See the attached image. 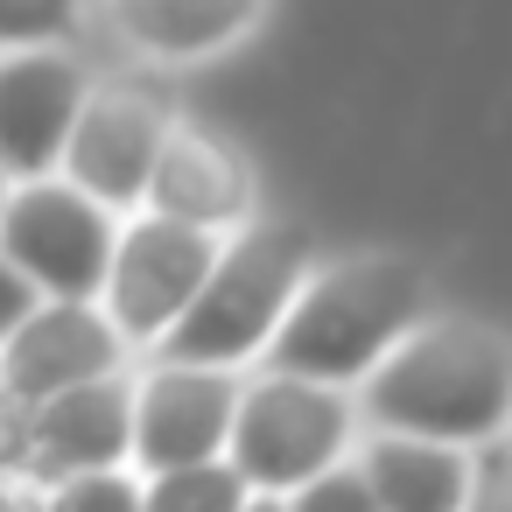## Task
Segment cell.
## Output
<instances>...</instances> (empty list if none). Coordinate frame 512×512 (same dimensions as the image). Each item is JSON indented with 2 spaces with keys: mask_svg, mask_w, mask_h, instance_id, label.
Here are the masks:
<instances>
[{
  "mask_svg": "<svg viewBox=\"0 0 512 512\" xmlns=\"http://www.w3.org/2000/svg\"><path fill=\"white\" fill-rule=\"evenodd\" d=\"M0 512H43V491L22 470V414H15V400H0Z\"/></svg>",
  "mask_w": 512,
  "mask_h": 512,
  "instance_id": "obj_19",
  "label": "cell"
},
{
  "mask_svg": "<svg viewBox=\"0 0 512 512\" xmlns=\"http://www.w3.org/2000/svg\"><path fill=\"white\" fill-rule=\"evenodd\" d=\"M379 512H456L470 491V456L463 442H435V435H400L379 428L358 456Z\"/></svg>",
  "mask_w": 512,
  "mask_h": 512,
  "instance_id": "obj_13",
  "label": "cell"
},
{
  "mask_svg": "<svg viewBox=\"0 0 512 512\" xmlns=\"http://www.w3.org/2000/svg\"><path fill=\"white\" fill-rule=\"evenodd\" d=\"M218 253V232L211 225H190V218H134L127 232H113V253H106V281H99V309L106 323L127 337V344H155L176 309L197 295L204 267Z\"/></svg>",
  "mask_w": 512,
  "mask_h": 512,
  "instance_id": "obj_6",
  "label": "cell"
},
{
  "mask_svg": "<svg viewBox=\"0 0 512 512\" xmlns=\"http://www.w3.org/2000/svg\"><path fill=\"white\" fill-rule=\"evenodd\" d=\"M239 505H246V477L225 456L148 470V484H141V512H239Z\"/></svg>",
  "mask_w": 512,
  "mask_h": 512,
  "instance_id": "obj_15",
  "label": "cell"
},
{
  "mask_svg": "<svg viewBox=\"0 0 512 512\" xmlns=\"http://www.w3.org/2000/svg\"><path fill=\"white\" fill-rule=\"evenodd\" d=\"M141 204H155L162 218H190L211 232H232L253 218V169L239 148H225L204 127H162V148L148 162V190Z\"/></svg>",
  "mask_w": 512,
  "mask_h": 512,
  "instance_id": "obj_12",
  "label": "cell"
},
{
  "mask_svg": "<svg viewBox=\"0 0 512 512\" xmlns=\"http://www.w3.org/2000/svg\"><path fill=\"white\" fill-rule=\"evenodd\" d=\"M78 29V0H0V50L64 43Z\"/></svg>",
  "mask_w": 512,
  "mask_h": 512,
  "instance_id": "obj_18",
  "label": "cell"
},
{
  "mask_svg": "<svg viewBox=\"0 0 512 512\" xmlns=\"http://www.w3.org/2000/svg\"><path fill=\"white\" fill-rule=\"evenodd\" d=\"M428 309V281L414 260L400 253H358L323 267L316 281L302 274L295 302L281 309L274 337L260 344L274 358V372H302V379H330L351 386L379 365V351L414 330Z\"/></svg>",
  "mask_w": 512,
  "mask_h": 512,
  "instance_id": "obj_2",
  "label": "cell"
},
{
  "mask_svg": "<svg viewBox=\"0 0 512 512\" xmlns=\"http://www.w3.org/2000/svg\"><path fill=\"white\" fill-rule=\"evenodd\" d=\"M281 512H379V498H372L365 470L337 456V463H323L316 477H302L295 491H281Z\"/></svg>",
  "mask_w": 512,
  "mask_h": 512,
  "instance_id": "obj_17",
  "label": "cell"
},
{
  "mask_svg": "<svg viewBox=\"0 0 512 512\" xmlns=\"http://www.w3.org/2000/svg\"><path fill=\"white\" fill-rule=\"evenodd\" d=\"M162 127L169 113L148 99V92H85L78 99V120L64 134V183H78L92 204L106 211H134L141 190H148V162L162 148Z\"/></svg>",
  "mask_w": 512,
  "mask_h": 512,
  "instance_id": "obj_10",
  "label": "cell"
},
{
  "mask_svg": "<svg viewBox=\"0 0 512 512\" xmlns=\"http://www.w3.org/2000/svg\"><path fill=\"white\" fill-rule=\"evenodd\" d=\"M351 421H358V407L344 400V386L302 379V372H267V379L239 386V400H232L225 463L246 477V491H295L302 477H316L323 463L344 456Z\"/></svg>",
  "mask_w": 512,
  "mask_h": 512,
  "instance_id": "obj_4",
  "label": "cell"
},
{
  "mask_svg": "<svg viewBox=\"0 0 512 512\" xmlns=\"http://www.w3.org/2000/svg\"><path fill=\"white\" fill-rule=\"evenodd\" d=\"M127 365V337L106 323L99 302H71V295H43L8 337H0V400H43L57 386L99 379Z\"/></svg>",
  "mask_w": 512,
  "mask_h": 512,
  "instance_id": "obj_8",
  "label": "cell"
},
{
  "mask_svg": "<svg viewBox=\"0 0 512 512\" xmlns=\"http://www.w3.org/2000/svg\"><path fill=\"white\" fill-rule=\"evenodd\" d=\"M22 414V470L36 491H50L57 477L71 470H99V463H127V421H134V379L127 365L120 372H99V379H78V386H57Z\"/></svg>",
  "mask_w": 512,
  "mask_h": 512,
  "instance_id": "obj_7",
  "label": "cell"
},
{
  "mask_svg": "<svg viewBox=\"0 0 512 512\" xmlns=\"http://www.w3.org/2000/svg\"><path fill=\"white\" fill-rule=\"evenodd\" d=\"M239 512H281V491H246V505Z\"/></svg>",
  "mask_w": 512,
  "mask_h": 512,
  "instance_id": "obj_22",
  "label": "cell"
},
{
  "mask_svg": "<svg viewBox=\"0 0 512 512\" xmlns=\"http://www.w3.org/2000/svg\"><path fill=\"white\" fill-rule=\"evenodd\" d=\"M113 22L155 57H204L260 22V0H113Z\"/></svg>",
  "mask_w": 512,
  "mask_h": 512,
  "instance_id": "obj_14",
  "label": "cell"
},
{
  "mask_svg": "<svg viewBox=\"0 0 512 512\" xmlns=\"http://www.w3.org/2000/svg\"><path fill=\"white\" fill-rule=\"evenodd\" d=\"M365 421L435 442H484L505 435L512 414V351L477 316H442L400 330L379 365L365 372Z\"/></svg>",
  "mask_w": 512,
  "mask_h": 512,
  "instance_id": "obj_1",
  "label": "cell"
},
{
  "mask_svg": "<svg viewBox=\"0 0 512 512\" xmlns=\"http://www.w3.org/2000/svg\"><path fill=\"white\" fill-rule=\"evenodd\" d=\"M43 512H141V484L120 470V463H99V470H71L43 491Z\"/></svg>",
  "mask_w": 512,
  "mask_h": 512,
  "instance_id": "obj_16",
  "label": "cell"
},
{
  "mask_svg": "<svg viewBox=\"0 0 512 512\" xmlns=\"http://www.w3.org/2000/svg\"><path fill=\"white\" fill-rule=\"evenodd\" d=\"M36 302H43V295L29 288V274H22L8 253H0V337H8V330H15V323H22Z\"/></svg>",
  "mask_w": 512,
  "mask_h": 512,
  "instance_id": "obj_21",
  "label": "cell"
},
{
  "mask_svg": "<svg viewBox=\"0 0 512 512\" xmlns=\"http://www.w3.org/2000/svg\"><path fill=\"white\" fill-rule=\"evenodd\" d=\"M232 400H239V379H232L225 365H176V358H162V372H148V379L134 386L127 463H141V470H176V463L225 456Z\"/></svg>",
  "mask_w": 512,
  "mask_h": 512,
  "instance_id": "obj_9",
  "label": "cell"
},
{
  "mask_svg": "<svg viewBox=\"0 0 512 512\" xmlns=\"http://www.w3.org/2000/svg\"><path fill=\"white\" fill-rule=\"evenodd\" d=\"M85 92L92 85H85L78 57H64L50 43L15 50L0 64V169L8 176H50Z\"/></svg>",
  "mask_w": 512,
  "mask_h": 512,
  "instance_id": "obj_11",
  "label": "cell"
},
{
  "mask_svg": "<svg viewBox=\"0 0 512 512\" xmlns=\"http://www.w3.org/2000/svg\"><path fill=\"white\" fill-rule=\"evenodd\" d=\"M0 204H8V169H0Z\"/></svg>",
  "mask_w": 512,
  "mask_h": 512,
  "instance_id": "obj_23",
  "label": "cell"
},
{
  "mask_svg": "<svg viewBox=\"0 0 512 512\" xmlns=\"http://www.w3.org/2000/svg\"><path fill=\"white\" fill-rule=\"evenodd\" d=\"M232 232L239 239H218L197 295L155 337L162 358H176V365H225V372H239L274 337L281 309L295 302V288L309 274L316 232L302 218H246Z\"/></svg>",
  "mask_w": 512,
  "mask_h": 512,
  "instance_id": "obj_3",
  "label": "cell"
},
{
  "mask_svg": "<svg viewBox=\"0 0 512 512\" xmlns=\"http://www.w3.org/2000/svg\"><path fill=\"white\" fill-rule=\"evenodd\" d=\"M0 253L29 274L36 295L92 302L113 253V211L92 204L78 183L22 176V190H8V204H0Z\"/></svg>",
  "mask_w": 512,
  "mask_h": 512,
  "instance_id": "obj_5",
  "label": "cell"
},
{
  "mask_svg": "<svg viewBox=\"0 0 512 512\" xmlns=\"http://www.w3.org/2000/svg\"><path fill=\"white\" fill-rule=\"evenodd\" d=\"M456 512H512L505 498V435H484V456H470V491Z\"/></svg>",
  "mask_w": 512,
  "mask_h": 512,
  "instance_id": "obj_20",
  "label": "cell"
}]
</instances>
